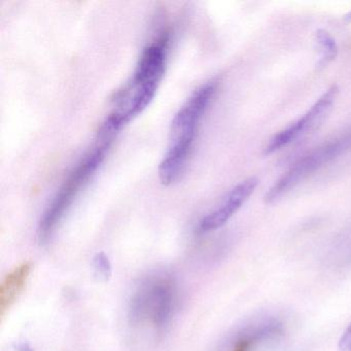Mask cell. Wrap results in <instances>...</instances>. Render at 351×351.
<instances>
[{"label":"cell","instance_id":"obj_7","mask_svg":"<svg viewBox=\"0 0 351 351\" xmlns=\"http://www.w3.org/2000/svg\"><path fill=\"white\" fill-rule=\"evenodd\" d=\"M32 270L30 262H24L16 267L3 279L0 285V314L5 315V312L17 301L22 291L25 289L26 283Z\"/></svg>","mask_w":351,"mask_h":351},{"label":"cell","instance_id":"obj_4","mask_svg":"<svg viewBox=\"0 0 351 351\" xmlns=\"http://www.w3.org/2000/svg\"><path fill=\"white\" fill-rule=\"evenodd\" d=\"M349 145H351V135L328 143L316 149L313 153L302 158L271 186L265 196V202L267 204H271L278 200L285 193L293 188L300 180H303L305 176L324 165L326 162L334 159L341 152L349 147Z\"/></svg>","mask_w":351,"mask_h":351},{"label":"cell","instance_id":"obj_3","mask_svg":"<svg viewBox=\"0 0 351 351\" xmlns=\"http://www.w3.org/2000/svg\"><path fill=\"white\" fill-rule=\"evenodd\" d=\"M93 151L86 156L85 159L77 164V167L69 173V178L59 189L56 196L45 211L38 227V237L40 242H47L54 233L57 226L69 210L75 199L77 198L82 189L88 184L90 178L95 174L96 170L100 167L106 153L110 149L112 139L99 138Z\"/></svg>","mask_w":351,"mask_h":351},{"label":"cell","instance_id":"obj_10","mask_svg":"<svg viewBox=\"0 0 351 351\" xmlns=\"http://www.w3.org/2000/svg\"><path fill=\"white\" fill-rule=\"evenodd\" d=\"M94 272L99 280L108 281L112 276V265L104 252H98L93 258Z\"/></svg>","mask_w":351,"mask_h":351},{"label":"cell","instance_id":"obj_5","mask_svg":"<svg viewBox=\"0 0 351 351\" xmlns=\"http://www.w3.org/2000/svg\"><path fill=\"white\" fill-rule=\"evenodd\" d=\"M338 91L339 89L337 86H332L330 89L326 90L318 98L317 101L299 120L295 121L293 124L289 125L287 128L283 129L278 134L275 135L273 138L270 139L268 145L265 147L264 155H271L274 152L278 151L281 147L289 145L291 141L298 138L300 135L315 126L322 120V117L328 112L332 104H334L335 99L338 95Z\"/></svg>","mask_w":351,"mask_h":351},{"label":"cell","instance_id":"obj_9","mask_svg":"<svg viewBox=\"0 0 351 351\" xmlns=\"http://www.w3.org/2000/svg\"><path fill=\"white\" fill-rule=\"evenodd\" d=\"M316 42L320 50V59L318 61V69H324L330 64L338 54V47L330 34L326 30L319 29L315 34Z\"/></svg>","mask_w":351,"mask_h":351},{"label":"cell","instance_id":"obj_6","mask_svg":"<svg viewBox=\"0 0 351 351\" xmlns=\"http://www.w3.org/2000/svg\"><path fill=\"white\" fill-rule=\"evenodd\" d=\"M258 182L256 178H250L236 186L227 195L223 203L201 221L199 225L200 232L207 233L223 227L250 198L258 186Z\"/></svg>","mask_w":351,"mask_h":351},{"label":"cell","instance_id":"obj_2","mask_svg":"<svg viewBox=\"0 0 351 351\" xmlns=\"http://www.w3.org/2000/svg\"><path fill=\"white\" fill-rule=\"evenodd\" d=\"M176 301V283L171 277L156 275L145 279L131 300V324L141 330L161 332L171 320Z\"/></svg>","mask_w":351,"mask_h":351},{"label":"cell","instance_id":"obj_11","mask_svg":"<svg viewBox=\"0 0 351 351\" xmlns=\"http://www.w3.org/2000/svg\"><path fill=\"white\" fill-rule=\"evenodd\" d=\"M339 350L351 351V324L347 326L346 330L341 336L340 341H339Z\"/></svg>","mask_w":351,"mask_h":351},{"label":"cell","instance_id":"obj_1","mask_svg":"<svg viewBox=\"0 0 351 351\" xmlns=\"http://www.w3.org/2000/svg\"><path fill=\"white\" fill-rule=\"evenodd\" d=\"M217 85V82L213 80L199 88L174 116L170 129L169 147L159 166L162 184H173L184 172L201 119L210 104Z\"/></svg>","mask_w":351,"mask_h":351},{"label":"cell","instance_id":"obj_13","mask_svg":"<svg viewBox=\"0 0 351 351\" xmlns=\"http://www.w3.org/2000/svg\"><path fill=\"white\" fill-rule=\"evenodd\" d=\"M345 20H347V21H351V12H349V13L345 16Z\"/></svg>","mask_w":351,"mask_h":351},{"label":"cell","instance_id":"obj_12","mask_svg":"<svg viewBox=\"0 0 351 351\" xmlns=\"http://www.w3.org/2000/svg\"><path fill=\"white\" fill-rule=\"evenodd\" d=\"M18 351H34L32 350V347L28 344H22L21 346L19 347Z\"/></svg>","mask_w":351,"mask_h":351},{"label":"cell","instance_id":"obj_8","mask_svg":"<svg viewBox=\"0 0 351 351\" xmlns=\"http://www.w3.org/2000/svg\"><path fill=\"white\" fill-rule=\"evenodd\" d=\"M281 332H282V326L277 322H268L256 328H250L236 339L231 351H252L261 341L276 336Z\"/></svg>","mask_w":351,"mask_h":351}]
</instances>
